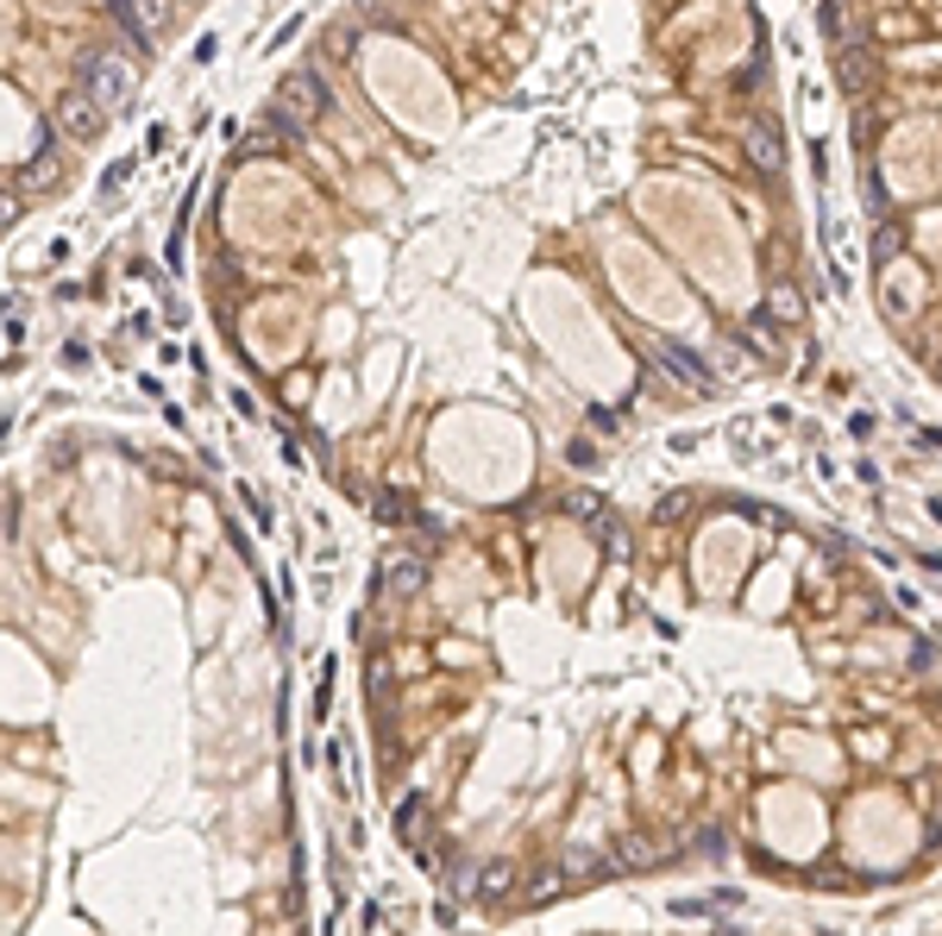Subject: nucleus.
I'll use <instances>...</instances> for the list:
<instances>
[{
  "label": "nucleus",
  "mask_w": 942,
  "mask_h": 936,
  "mask_svg": "<svg viewBox=\"0 0 942 936\" xmlns=\"http://www.w3.org/2000/svg\"><path fill=\"white\" fill-rule=\"evenodd\" d=\"M270 114L283 119L289 133L314 126V119L328 114V89H321V76H314V70H289V76L277 82V95H270Z\"/></svg>",
  "instance_id": "obj_1"
},
{
  "label": "nucleus",
  "mask_w": 942,
  "mask_h": 936,
  "mask_svg": "<svg viewBox=\"0 0 942 936\" xmlns=\"http://www.w3.org/2000/svg\"><path fill=\"white\" fill-rule=\"evenodd\" d=\"M82 89H89L101 107H126V101H133V63L120 58V51H95V58L82 63Z\"/></svg>",
  "instance_id": "obj_2"
},
{
  "label": "nucleus",
  "mask_w": 942,
  "mask_h": 936,
  "mask_svg": "<svg viewBox=\"0 0 942 936\" xmlns=\"http://www.w3.org/2000/svg\"><path fill=\"white\" fill-rule=\"evenodd\" d=\"M101 114H107V107H101L89 89H70V95L58 101V133H63V138H76V145H95L101 126H107Z\"/></svg>",
  "instance_id": "obj_3"
},
{
  "label": "nucleus",
  "mask_w": 942,
  "mask_h": 936,
  "mask_svg": "<svg viewBox=\"0 0 942 936\" xmlns=\"http://www.w3.org/2000/svg\"><path fill=\"white\" fill-rule=\"evenodd\" d=\"M648 352H654V365L666 371L673 384H685V391H697V396H711V391H716L711 371H704V358H697V352L673 346V340H648Z\"/></svg>",
  "instance_id": "obj_4"
},
{
  "label": "nucleus",
  "mask_w": 942,
  "mask_h": 936,
  "mask_svg": "<svg viewBox=\"0 0 942 936\" xmlns=\"http://www.w3.org/2000/svg\"><path fill=\"white\" fill-rule=\"evenodd\" d=\"M120 7V25H133L138 44H157L164 32V13H170V0H114Z\"/></svg>",
  "instance_id": "obj_5"
},
{
  "label": "nucleus",
  "mask_w": 942,
  "mask_h": 936,
  "mask_svg": "<svg viewBox=\"0 0 942 936\" xmlns=\"http://www.w3.org/2000/svg\"><path fill=\"white\" fill-rule=\"evenodd\" d=\"M742 145H748V157H754V170H767V176H779V164H786V152H779V133H773L767 119H748V133H742Z\"/></svg>",
  "instance_id": "obj_6"
},
{
  "label": "nucleus",
  "mask_w": 942,
  "mask_h": 936,
  "mask_svg": "<svg viewBox=\"0 0 942 936\" xmlns=\"http://www.w3.org/2000/svg\"><path fill=\"white\" fill-rule=\"evenodd\" d=\"M767 314L773 321H786V327H798V321H805V295H798V283H779V290L767 295Z\"/></svg>",
  "instance_id": "obj_7"
},
{
  "label": "nucleus",
  "mask_w": 942,
  "mask_h": 936,
  "mask_svg": "<svg viewBox=\"0 0 942 936\" xmlns=\"http://www.w3.org/2000/svg\"><path fill=\"white\" fill-rule=\"evenodd\" d=\"M51 183H58V152H51V145H39L32 170H25V189H51Z\"/></svg>",
  "instance_id": "obj_8"
},
{
  "label": "nucleus",
  "mask_w": 942,
  "mask_h": 936,
  "mask_svg": "<svg viewBox=\"0 0 942 936\" xmlns=\"http://www.w3.org/2000/svg\"><path fill=\"white\" fill-rule=\"evenodd\" d=\"M509 886H516V867H509V861H490V867H484V880H478L484 898H503Z\"/></svg>",
  "instance_id": "obj_9"
},
{
  "label": "nucleus",
  "mask_w": 942,
  "mask_h": 936,
  "mask_svg": "<svg viewBox=\"0 0 942 936\" xmlns=\"http://www.w3.org/2000/svg\"><path fill=\"white\" fill-rule=\"evenodd\" d=\"M654 855H660V842H648V836H622V842H615V861H629V867H648Z\"/></svg>",
  "instance_id": "obj_10"
},
{
  "label": "nucleus",
  "mask_w": 942,
  "mask_h": 936,
  "mask_svg": "<svg viewBox=\"0 0 942 936\" xmlns=\"http://www.w3.org/2000/svg\"><path fill=\"white\" fill-rule=\"evenodd\" d=\"M867 70H873L867 51H861V44H848V51H842V89H867Z\"/></svg>",
  "instance_id": "obj_11"
},
{
  "label": "nucleus",
  "mask_w": 942,
  "mask_h": 936,
  "mask_svg": "<svg viewBox=\"0 0 942 936\" xmlns=\"http://www.w3.org/2000/svg\"><path fill=\"white\" fill-rule=\"evenodd\" d=\"M384 585L396 591V597H403V591H415V585H422V566H415V560L403 553V560H390V579H384Z\"/></svg>",
  "instance_id": "obj_12"
},
{
  "label": "nucleus",
  "mask_w": 942,
  "mask_h": 936,
  "mask_svg": "<svg viewBox=\"0 0 942 936\" xmlns=\"http://www.w3.org/2000/svg\"><path fill=\"white\" fill-rule=\"evenodd\" d=\"M559 893H566V874H547V880H535L528 905H547V898H559Z\"/></svg>",
  "instance_id": "obj_13"
},
{
  "label": "nucleus",
  "mask_w": 942,
  "mask_h": 936,
  "mask_svg": "<svg viewBox=\"0 0 942 936\" xmlns=\"http://www.w3.org/2000/svg\"><path fill=\"white\" fill-rule=\"evenodd\" d=\"M377 516H384V522H403V516H408V503L396 497V490H377Z\"/></svg>",
  "instance_id": "obj_14"
},
{
  "label": "nucleus",
  "mask_w": 942,
  "mask_h": 936,
  "mask_svg": "<svg viewBox=\"0 0 942 936\" xmlns=\"http://www.w3.org/2000/svg\"><path fill=\"white\" fill-rule=\"evenodd\" d=\"M899 246H904V227H886V233L873 239V258H892Z\"/></svg>",
  "instance_id": "obj_15"
}]
</instances>
